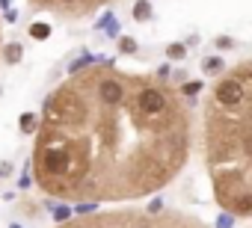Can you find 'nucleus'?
Returning a JSON list of instances; mask_svg holds the SVG:
<instances>
[{"label": "nucleus", "instance_id": "obj_5", "mask_svg": "<svg viewBox=\"0 0 252 228\" xmlns=\"http://www.w3.org/2000/svg\"><path fill=\"white\" fill-rule=\"evenodd\" d=\"M134 18H137V21H146V18H149V3H137Z\"/></svg>", "mask_w": 252, "mask_h": 228}, {"label": "nucleus", "instance_id": "obj_8", "mask_svg": "<svg viewBox=\"0 0 252 228\" xmlns=\"http://www.w3.org/2000/svg\"><path fill=\"white\" fill-rule=\"evenodd\" d=\"M30 125H33V116H30V113H27V116L21 119V128H30Z\"/></svg>", "mask_w": 252, "mask_h": 228}, {"label": "nucleus", "instance_id": "obj_1", "mask_svg": "<svg viewBox=\"0 0 252 228\" xmlns=\"http://www.w3.org/2000/svg\"><path fill=\"white\" fill-rule=\"evenodd\" d=\"M190 151L178 92L113 68L63 86L45 107L39 181L63 199H137L169 184Z\"/></svg>", "mask_w": 252, "mask_h": 228}, {"label": "nucleus", "instance_id": "obj_2", "mask_svg": "<svg viewBox=\"0 0 252 228\" xmlns=\"http://www.w3.org/2000/svg\"><path fill=\"white\" fill-rule=\"evenodd\" d=\"M205 148L217 201L252 216V62L231 68L205 107Z\"/></svg>", "mask_w": 252, "mask_h": 228}, {"label": "nucleus", "instance_id": "obj_3", "mask_svg": "<svg viewBox=\"0 0 252 228\" xmlns=\"http://www.w3.org/2000/svg\"><path fill=\"white\" fill-rule=\"evenodd\" d=\"M63 228H205L202 222L181 216V213H137V210H119L101 213L80 222H65Z\"/></svg>", "mask_w": 252, "mask_h": 228}, {"label": "nucleus", "instance_id": "obj_9", "mask_svg": "<svg viewBox=\"0 0 252 228\" xmlns=\"http://www.w3.org/2000/svg\"><path fill=\"white\" fill-rule=\"evenodd\" d=\"M63 3H68V0H63Z\"/></svg>", "mask_w": 252, "mask_h": 228}, {"label": "nucleus", "instance_id": "obj_4", "mask_svg": "<svg viewBox=\"0 0 252 228\" xmlns=\"http://www.w3.org/2000/svg\"><path fill=\"white\" fill-rule=\"evenodd\" d=\"M48 33H51L48 24H33V27H30V36H33V39H48Z\"/></svg>", "mask_w": 252, "mask_h": 228}, {"label": "nucleus", "instance_id": "obj_7", "mask_svg": "<svg viewBox=\"0 0 252 228\" xmlns=\"http://www.w3.org/2000/svg\"><path fill=\"white\" fill-rule=\"evenodd\" d=\"M134 48H137V45H134L131 39H125V42H122V51H134Z\"/></svg>", "mask_w": 252, "mask_h": 228}, {"label": "nucleus", "instance_id": "obj_6", "mask_svg": "<svg viewBox=\"0 0 252 228\" xmlns=\"http://www.w3.org/2000/svg\"><path fill=\"white\" fill-rule=\"evenodd\" d=\"M18 57H21V48H18V45H9V48H6V59H9V62H18Z\"/></svg>", "mask_w": 252, "mask_h": 228}]
</instances>
